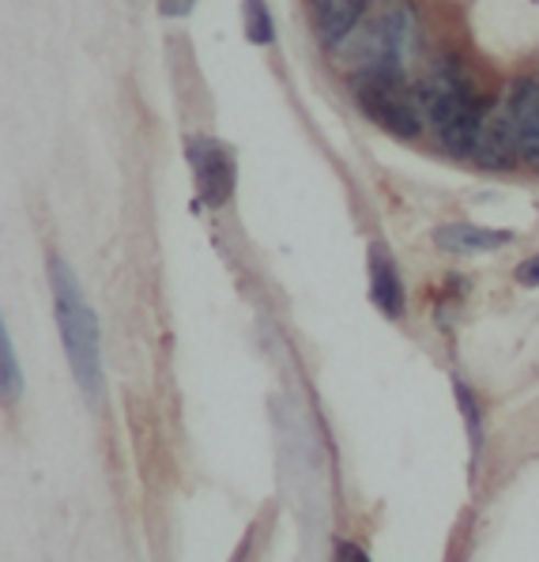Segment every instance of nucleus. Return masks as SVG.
I'll return each instance as SVG.
<instances>
[{
    "label": "nucleus",
    "instance_id": "nucleus-1",
    "mask_svg": "<svg viewBox=\"0 0 539 562\" xmlns=\"http://www.w3.org/2000/svg\"><path fill=\"white\" fill-rule=\"evenodd\" d=\"M415 94H419L423 117L438 128L446 151L453 155H472L475 136H480V125L486 117V102L472 91V80L460 68V60L453 57H438L419 83H415Z\"/></svg>",
    "mask_w": 539,
    "mask_h": 562
},
{
    "label": "nucleus",
    "instance_id": "nucleus-2",
    "mask_svg": "<svg viewBox=\"0 0 539 562\" xmlns=\"http://www.w3.org/2000/svg\"><path fill=\"white\" fill-rule=\"evenodd\" d=\"M423 46V23L415 4L396 0L378 20L362 23L351 38H344L340 57L351 68V76H404V65L419 54Z\"/></svg>",
    "mask_w": 539,
    "mask_h": 562
},
{
    "label": "nucleus",
    "instance_id": "nucleus-3",
    "mask_svg": "<svg viewBox=\"0 0 539 562\" xmlns=\"http://www.w3.org/2000/svg\"><path fill=\"white\" fill-rule=\"evenodd\" d=\"M49 288H54V310H57L60 344H65V356H68V370H72L76 385L87 396H99L102 385L99 317H94L76 272L60 257H49Z\"/></svg>",
    "mask_w": 539,
    "mask_h": 562
},
{
    "label": "nucleus",
    "instance_id": "nucleus-4",
    "mask_svg": "<svg viewBox=\"0 0 539 562\" xmlns=\"http://www.w3.org/2000/svg\"><path fill=\"white\" fill-rule=\"evenodd\" d=\"M355 102L362 106L373 125H381L385 133L412 140L423 128V106L415 88H407L404 76H359L355 80Z\"/></svg>",
    "mask_w": 539,
    "mask_h": 562
},
{
    "label": "nucleus",
    "instance_id": "nucleus-5",
    "mask_svg": "<svg viewBox=\"0 0 539 562\" xmlns=\"http://www.w3.org/2000/svg\"><path fill=\"white\" fill-rule=\"evenodd\" d=\"M189 162H193L196 193L204 204L223 207L234 193V159L220 140L207 136H189Z\"/></svg>",
    "mask_w": 539,
    "mask_h": 562
},
{
    "label": "nucleus",
    "instance_id": "nucleus-6",
    "mask_svg": "<svg viewBox=\"0 0 539 562\" xmlns=\"http://www.w3.org/2000/svg\"><path fill=\"white\" fill-rule=\"evenodd\" d=\"M506 117L513 125V136H517L520 159L539 167V83L536 80L513 83L506 99Z\"/></svg>",
    "mask_w": 539,
    "mask_h": 562
},
{
    "label": "nucleus",
    "instance_id": "nucleus-7",
    "mask_svg": "<svg viewBox=\"0 0 539 562\" xmlns=\"http://www.w3.org/2000/svg\"><path fill=\"white\" fill-rule=\"evenodd\" d=\"M472 159L480 162V167H486V170H509L513 162L520 159L517 136H513V125L506 117V106L486 110V117L480 125V136H475Z\"/></svg>",
    "mask_w": 539,
    "mask_h": 562
},
{
    "label": "nucleus",
    "instance_id": "nucleus-8",
    "mask_svg": "<svg viewBox=\"0 0 539 562\" xmlns=\"http://www.w3.org/2000/svg\"><path fill=\"white\" fill-rule=\"evenodd\" d=\"M370 0H313V31L325 46H340L344 38H351L362 27Z\"/></svg>",
    "mask_w": 539,
    "mask_h": 562
},
{
    "label": "nucleus",
    "instance_id": "nucleus-9",
    "mask_svg": "<svg viewBox=\"0 0 539 562\" xmlns=\"http://www.w3.org/2000/svg\"><path fill=\"white\" fill-rule=\"evenodd\" d=\"M370 302L393 322L404 314V283H400L393 257L381 246H370Z\"/></svg>",
    "mask_w": 539,
    "mask_h": 562
},
{
    "label": "nucleus",
    "instance_id": "nucleus-10",
    "mask_svg": "<svg viewBox=\"0 0 539 562\" xmlns=\"http://www.w3.org/2000/svg\"><path fill=\"white\" fill-rule=\"evenodd\" d=\"M434 241L441 249H453V254H486V249H498L513 241L509 231H486V227H468V223H453V227L434 231Z\"/></svg>",
    "mask_w": 539,
    "mask_h": 562
},
{
    "label": "nucleus",
    "instance_id": "nucleus-11",
    "mask_svg": "<svg viewBox=\"0 0 539 562\" xmlns=\"http://www.w3.org/2000/svg\"><path fill=\"white\" fill-rule=\"evenodd\" d=\"M246 38L254 46H272L276 42V27L265 0H246Z\"/></svg>",
    "mask_w": 539,
    "mask_h": 562
},
{
    "label": "nucleus",
    "instance_id": "nucleus-12",
    "mask_svg": "<svg viewBox=\"0 0 539 562\" xmlns=\"http://www.w3.org/2000/svg\"><path fill=\"white\" fill-rule=\"evenodd\" d=\"M20 362H15V348H12V336L0 333V389H4V401H15L20 396Z\"/></svg>",
    "mask_w": 539,
    "mask_h": 562
},
{
    "label": "nucleus",
    "instance_id": "nucleus-13",
    "mask_svg": "<svg viewBox=\"0 0 539 562\" xmlns=\"http://www.w3.org/2000/svg\"><path fill=\"white\" fill-rule=\"evenodd\" d=\"M453 393H457V404H460V412H464V423H468V430H472V449H475V453H480V442H483L480 404H475L472 389H468L464 382H453Z\"/></svg>",
    "mask_w": 539,
    "mask_h": 562
},
{
    "label": "nucleus",
    "instance_id": "nucleus-14",
    "mask_svg": "<svg viewBox=\"0 0 539 562\" xmlns=\"http://www.w3.org/2000/svg\"><path fill=\"white\" fill-rule=\"evenodd\" d=\"M513 276H517L520 288H539V254H536V257H528V261H520V265H517V272H513Z\"/></svg>",
    "mask_w": 539,
    "mask_h": 562
},
{
    "label": "nucleus",
    "instance_id": "nucleus-15",
    "mask_svg": "<svg viewBox=\"0 0 539 562\" xmlns=\"http://www.w3.org/2000/svg\"><path fill=\"white\" fill-rule=\"evenodd\" d=\"M333 562H370V555L367 551L359 548V543H340V548H336V559Z\"/></svg>",
    "mask_w": 539,
    "mask_h": 562
},
{
    "label": "nucleus",
    "instance_id": "nucleus-16",
    "mask_svg": "<svg viewBox=\"0 0 539 562\" xmlns=\"http://www.w3.org/2000/svg\"><path fill=\"white\" fill-rule=\"evenodd\" d=\"M370 4H373V0H370Z\"/></svg>",
    "mask_w": 539,
    "mask_h": 562
}]
</instances>
